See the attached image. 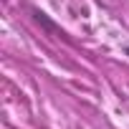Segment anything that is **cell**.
<instances>
[{
	"instance_id": "cell-1",
	"label": "cell",
	"mask_w": 129,
	"mask_h": 129,
	"mask_svg": "<svg viewBox=\"0 0 129 129\" xmlns=\"http://www.w3.org/2000/svg\"><path fill=\"white\" fill-rule=\"evenodd\" d=\"M30 15H33V20H36V23H41V25H43L48 33H53V36H63V30H61V28H58V25H56V23H53V20H51V18L43 13V10L30 8Z\"/></svg>"
},
{
	"instance_id": "cell-2",
	"label": "cell",
	"mask_w": 129,
	"mask_h": 129,
	"mask_svg": "<svg viewBox=\"0 0 129 129\" xmlns=\"http://www.w3.org/2000/svg\"><path fill=\"white\" fill-rule=\"evenodd\" d=\"M124 53H126V56H129V46H126V48H124Z\"/></svg>"
}]
</instances>
